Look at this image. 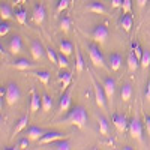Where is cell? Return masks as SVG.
Wrapping results in <instances>:
<instances>
[{
  "instance_id": "cell-1",
  "label": "cell",
  "mask_w": 150,
  "mask_h": 150,
  "mask_svg": "<svg viewBox=\"0 0 150 150\" xmlns=\"http://www.w3.org/2000/svg\"><path fill=\"white\" fill-rule=\"evenodd\" d=\"M87 119H89V116H87L86 108L83 105H75L68 112V116L63 117L62 122L69 123V125H75V126H78V128H84L86 123H87Z\"/></svg>"
},
{
  "instance_id": "cell-2",
  "label": "cell",
  "mask_w": 150,
  "mask_h": 150,
  "mask_svg": "<svg viewBox=\"0 0 150 150\" xmlns=\"http://www.w3.org/2000/svg\"><path fill=\"white\" fill-rule=\"evenodd\" d=\"M87 51H89V56H90V60L95 66H101V68H105V60H104V56H102V51L99 50V47L96 44H90L87 47Z\"/></svg>"
},
{
  "instance_id": "cell-3",
  "label": "cell",
  "mask_w": 150,
  "mask_h": 150,
  "mask_svg": "<svg viewBox=\"0 0 150 150\" xmlns=\"http://www.w3.org/2000/svg\"><path fill=\"white\" fill-rule=\"evenodd\" d=\"M92 84H93V92H95V99H96V105L99 108H105L107 105V95L102 86H99L98 81L95 80V77H92Z\"/></svg>"
},
{
  "instance_id": "cell-4",
  "label": "cell",
  "mask_w": 150,
  "mask_h": 150,
  "mask_svg": "<svg viewBox=\"0 0 150 150\" xmlns=\"http://www.w3.org/2000/svg\"><path fill=\"white\" fill-rule=\"evenodd\" d=\"M6 96H5V99H6V102L9 104V105H15L17 102H18V99L21 98V92H20V87H18V84H15V83H9L8 86H6Z\"/></svg>"
},
{
  "instance_id": "cell-5",
  "label": "cell",
  "mask_w": 150,
  "mask_h": 150,
  "mask_svg": "<svg viewBox=\"0 0 150 150\" xmlns=\"http://www.w3.org/2000/svg\"><path fill=\"white\" fill-rule=\"evenodd\" d=\"M129 134L132 138L137 140H141V135H143V123L140 120L138 116H134V119L129 123Z\"/></svg>"
},
{
  "instance_id": "cell-6",
  "label": "cell",
  "mask_w": 150,
  "mask_h": 150,
  "mask_svg": "<svg viewBox=\"0 0 150 150\" xmlns=\"http://www.w3.org/2000/svg\"><path fill=\"white\" fill-rule=\"evenodd\" d=\"M108 29L107 26H104V24H98V26H95L93 32H92V38L96 41V42H105L108 39Z\"/></svg>"
},
{
  "instance_id": "cell-7",
  "label": "cell",
  "mask_w": 150,
  "mask_h": 150,
  "mask_svg": "<svg viewBox=\"0 0 150 150\" xmlns=\"http://www.w3.org/2000/svg\"><path fill=\"white\" fill-rule=\"evenodd\" d=\"M30 51L35 60H42L47 54V48H44V45L39 41H33L30 45Z\"/></svg>"
},
{
  "instance_id": "cell-8",
  "label": "cell",
  "mask_w": 150,
  "mask_h": 150,
  "mask_svg": "<svg viewBox=\"0 0 150 150\" xmlns=\"http://www.w3.org/2000/svg\"><path fill=\"white\" fill-rule=\"evenodd\" d=\"M102 87H104V90H105L107 99H108V101H112L114 93H116V81L112 80L111 77H107V78L102 81Z\"/></svg>"
},
{
  "instance_id": "cell-9",
  "label": "cell",
  "mask_w": 150,
  "mask_h": 150,
  "mask_svg": "<svg viewBox=\"0 0 150 150\" xmlns=\"http://www.w3.org/2000/svg\"><path fill=\"white\" fill-rule=\"evenodd\" d=\"M112 123L114 126L120 131V132H125L126 129H129V123H128V119L122 116V114H114L112 116Z\"/></svg>"
},
{
  "instance_id": "cell-10",
  "label": "cell",
  "mask_w": 150,
  "mask_h": 150,
  "mask_svg": "<svg viewBox=\"0 0 150 150\" xmlns=\"http://www.w3.org/2000/svg\"><path fill=\"white\" fill-rule=\"evenodd\" d=\"M63 138H65V134H62V132H47L39 140V143L41 144H51L57 140H63Z\"/></svg>"
},
{
  "instance_id": "cell-11",
  "label": "cell",
  "mask_w": 150,
  "mask_h": 150,
  "mask_svg": "<svg viewBox=\"0 0 150 150\" xmlns=\"http://www.w3.org/2000/svg\"><path fill=\"white\" fill-rule=\"evenodd\" d=\"M45 15H47V12H45V8H44V5H36L35 8H33V14H32V17H33V21L36 23V24H42L44 23V20H45Z\"/></svg>"
},
{
  "instance_id": "cell-12",
  "label": "cell",
  "mask_w": 150,
  "mask_h": 150,
  "mask_svg": "<svg viewBox=\"0 0 150 150\" xmlns=\"http://www.w3.org/2000/svg\"><path fill=\"white\" fill-rule=\"evenodd\" d=\"M86 11L93 12V14H98V15H105L107 14V8L101 2H92V3H89L86 6Z\"/></svg>"
},
{
  "instance_id": "cell-13",
  "label": "cell",
  "mask_w": 150,
  "mask_h": 150,
  "mask_svg": "<svg viewBox=\"0 0 150 150\" xmlns=\"http://www.w3.org/2000/svg\"><path fill=\"white\" fill-rule=\"evenodd\" d=\"M71 101H72V92L68 90L66 93H63V95H62V98H60L59 110L60 111H68L71 108Z\"/></svg>"
},
{
  "instance_id": "cell-14",
  "label": "cell",
  "mask_w": 150,
  "mask_h": 150,
  "mask_svg": "<svg viewBox=\"0 0 150 150\" xmlns=\"http://www.w3.org/2000/svg\"><path fill=\"white\" fill-rule=\"evenodd\" d=\"M44 135H45V131L41 129V128H38V126H32V128H29V131H27V138H29L30 141L41 140Z\"/></svg>"
},
{
  "instance_id": "cell-15",
  "label": "cell",
  "mask_w": 150,
  "mask_h": 150,
  "mask_svg": "<svg viewBox=\"0 0 150 150\" xmlns=\"http://www.w3.org/2000/svg\"><path fill=\"white\" fill-rule=\"evenodd\" d=\"M9 51L12 54H18V53L23 51V41H21L20 36H14L11 39V42H9Z\"/></svg>"
},
{
  "instance_id": "cell-16",
  "label": "cell",
  "mask_w": 150,
  "mask_h": 150,
  "mask_svg": "<svg viewBox=\"0 0 150 150\" xmlns=\"http://www.w3.org/2000/svg\"><path fill=\"white\" fill-rule=\"evenodd\" d=\"M108 62H110V68L112 71H119L122 63H123V60H122V56L117 54V53H112L110 57H108Z\"/></svg>"
},
{
  "instance_id": "cell-17",
  "label": "cell",
  "mask_w": 150,
  "mask_h": 150,
  "mask_svg": "<svg viewBox=\"0 0 150 150\" xmlns=\"http://www.w3.org/2000/svg\"><path fill=\"white\" fill-rule=\"evenodd\" d=\"M12 66L20 71H29L33 68V63H30V60H27V59H18L12 63Z\"/></svg>"
},
{
  "instance_id": "cell-18",
  "label": "cell",
  "mask_w": 150,
  "mask_h": 150,
  "mask_svg": "<svg viewBox=\"0 0 150 150\" xmlns=\"http://www.w3.org/2000/svg\"><path fill=\"white\" fill-rule=\"evenodd\" d=\"M140 65H141V63H140V59L137 57V54H135L134 51H131L129 56H128V68H129V71L135 72L137 69H138Z\"/></svg>"
},
{
  "instance_id": "cell-19",
  "label": "cell",
  "mask_w": 150,
  "mask_h": 150,
  "mask_svg": "<svg viewBox=\"0 0 150 150\" xmlns=\"http://www.w3.org/2000/svg\"><path fill=\"white\" fill-rule=\"evenodd\" d=\"M12 15H14V12H12V8L6 3V2H3L2 5H0V17H2V20H11L12 18Z\"/></svg>"
},
{
  "instance_id": "cell-20",
  "label": "cell",
  "mask_w": 150,
  "mask_h": 150,
  "mask_svg": "<svg viewBox=\"0 0 150 150\" xmlns=\"http://www.w3.org/2000/svg\"><path fill=\"white\" fill-rule=\"evenodd\" d=\"M132 17L129 15V14H123V17L120 18V26L123 27V30L125 32H131V29H132Z\"/></svg>"
},
{
  "instance_id": "cell-21",
  "label": "cell",
  "mask_w": 150,
  "mask_h": 150,
  "mask_svg": "<svg viewBox=\"0 0 150 150\" xmlns=\"http://www.w3.org/2000/svg\"><path fill=\"white\" fill-rule=\"evenodd\" d=\"M120 96H122L123 101H129V99H131V96H132V86H131V83H125L122 86Z\"/></svg>"
},
{
  "instance_id": "cell-22",
  "label": "cell",
  "mask_w": 150,
  "mask_h": 150,
  "mask_svg": "<svg viewBox=\"0 0 150 150\" xmlns=\"http://www.w3.org/2000/svg\"><path fill=\"white\" fill-rule=\"evenodd\" d=\"M59 80H60L62 86H63V89H68L71 81H72V74L71 72H66V71H62L59 74Z\"/></svg>"
},
{
  "instance_id": "cell-23",
  "label": "cell",
  "mask_w": 150,
  "mask_h": 150,
  "mask_svg": "<svg viewBox=\"0 0 150 150\" xmlns=\"http://www.w3.org/2000/svg\"><path fill=\"white\" fill-rule=\"evenodd\" d=\"M53 144V149L54 150H71L72 149V144H71V141H68V140H57V141H54V143H51Z\"/></svg>"
},
{
  "instance_id": "cell-24",
  "label": "cell",
  "mask_w": 150,
  "mask_h": 150,
  "mask_svg": "<svg viewBox=\"0 0 150 150\" xmlns=\"http://www.w3.org/2000/svg\"><path fill=\"white\" fill-rule=\"evenodd\" d=\"M39 108H42V96L39 98L36 92H33L32 95V102H30V110L32 111H38Z\"/></svg>"
},
{
  "instance_id": "cell-25",
  "label": "cell",
  "mask_w": 150,
  "mask_h": 150,
  "mask_svg": "<svg viewBox=\"0 0 150 150\" xmlns=\"http://www.w3.org/2000/svg\"><path fill=\"white\" fill-rule=\"evenodd\" d=\"M59 47H60V53H63L65 56H71L72 54V51H74V45L69 42V41H60V44H59Z\"/></svg>"
},
{
  "instance_id": "cell-26",
  "label": "cell",
  "mask_w": 150,
  "mask_h": 150,
  "mask_svg": "<svg viewBox=\"0 0 150 150\" xmlns=\"http://www.w3.org/2000/svg\"><path fill=\"white\" fill-rule=\"evenodd\" d=\"M77 51V60H75V69H77L78 74H81L84 71V66H86V62H84V57L81 54L80 50H75Z\"/></svg>"
},
{
  "instance_id": "cell-27",
  "label": "cell",
  "mask_w": 150,
  "mask_h": 150,
  "mask_svg": "<svg viewBox=\"0 0 150 150\" xmlns=\"http://www.w3.org/2000/svg\"><path fill=\"white\" fill-rule=\"evenodd\" d=\"M98 123H99V132H101V135H108V132H110L108 120L104 116H101V117L98 119Z\"/></svg>"
},
{
  "instance_id": "cell-28",
  "label": "cell",
  "mask_w": 150,
  "mask_h": 150,
  "mask_svg": "<svg viewBox=\"0 0 150 150\" xmlns=\"http://www.w3.org/2000/svg\"><path fill=\"white\" fill-rule=\"evenodd\" d=\"M33 75H35V77L39 80L42 84H48L50 78H51V74H50L48 71H38V72H35Z\"/></svg>"
},
{
  "instance_id": "cell-29",
  "label": "cell",
  "mask_w": 150,
  "mask_h": 150,
  "mask_svg": "<svg viewBox=\"0 0 150 150\" xmlns=\"http://www.w3.org/2000/svg\"><path fill=\"white\" fill-rule=\"evenodd\" d=\"M51 108H53V99L50 98L47 93H44V95H42V110H44L45 112H48Z\"/></svg>"
},
{
  "instance_id": "cell-30",
  "label": "cell",
  "mask_w": 150,
  "mask_h": 150,
  "mask_svg": "<svg viewBox=\"0 0 150 150\" xmlns=\"http://www.w3.org/2000/svg\"><path fill=\"white\" fill-rule=\"evenodd\" d=\"M15 18H17V21H18L20 24H26V23H27V11L23 9V8H20V9L15 12Z\"/></svg>"
},
{
  "instance_id": "cell-31",
  "label": "cell",
  "mask_w": 150,
  "mask_h": 150,
  "mask_svg": "<svg viewBox=\"0 0 150 150\" xmlns=\"http://www.w3.org/2000/svg\"><path fill=\"white\" fill-rule=\"evenodd\" d=\"M27 123H29V116H23L20 120H18V123H17V126H15V131H14V134H20L24 128L27 126Z\"/></svg>"
},
{
  "instance_id": "cell-32",
  "label": "cell",
  "mask_w": 150,
  "mask_h": 150,
  "mask_svg": "<svg viewBox=\"0 0 150 150\" xmlns=\"http://www.w3.org/2000/svg\"><path fill=\"white\" fill-rule=\"evenodd\" d=\"M57 66L62 68V69H65L69 66V60H68V56H65L63 53H60L57 54Z\"/></svg>"
},
{
  "instance_id": "cell-33",
  "label": "cell",
  "mask_w": 150,
  "mask_h": 150,
  "mask_svg": "<svg viewBox=\"0 0 150 150\" xmlns=\"http://www.w3.org/2000/svg\"><path fill=\"white\" fill-rule=\"evenodd\" d=\"M140 63H141V66H143L144 69H147V68L150 66V51L144 50L143 56H141V59H140Z\"/></svg>"
},
{
  "instance_id": "cell-34",
  "label": "cell",
  "mask_w": 150,
  "mask_h": 150,
  "mask_svg": "<svg viewBox=\"0 0 150 150\" xmlns=\"http://www.w3.org/2000/svg\"><path fill=\"white\" fill-rule=\"evenodd\" d=\"M71 26H72V21L69 17H63L60 20V29L63 32H69L71 30Z\"/></svg>"
},
{
  "instance_id": "cell-35",
  "label": "cell",
  "mask_w": 150,
  "mask_h": 150,
  "mask_svg": "<svg viewBox=\"0 0 150 150\" xmlns=\"http://www.w3.org/2000/svg\"><path fill=\"white\" fill-rule=\"evenodd\" d=\"M11 30V24L6 21V20H2V23H0V36H6Z\"/></svg>"
},
{
  "instance_id": "cell-36",
  "label": "cell",
  "mask_w": 150,
  "mask_h": 150,
  "mask_svg": "<svg viewBox=\"0 0 150 150\" xmlns=\"http://www.w3.org/2000/svg\"><path fill=\"white\" fill-rule=\"evenodd\" d=\"M71 5V0H59V3H57V11L59 12H63L65 9H68Z\"/></svg>"
},
{
  "instance_id": "cell-37",
  "label": "cell",
  "mask_w": 150,
  "mask_h": 150,
  "mask_svg": "<svg viewBox=\"0 0 150 150\" xmlns=\"http://www.w3.org/2000/svg\"><path fill=\"white\" fill-rule=\"evenodd\" d=\"M47 56H48V59H50L51 63H56L57 65V54H56V51H54L53 48H47Z\"/></svg>"
},
{
  "instance_id": "cell-38",
  "label": "cell",
  "mask_w": 150,
  "mask_h": 150,
  "mask_svg": "<svg viewBox=\"0 0 150 150\" xmlns=\"http://www.w3.org/2000/svg\"><path fill=\"white\" fill-rule=\"evenodd\" d=\"M122 9H123V14H129L132 9V0H123Z\"/></svg>"
},
{
  "instance_id": "cell-39",
  "label": "cell",
  "mask_w": 150,
  "mask_h": 150,
  "mask_svg": "<svg viewBox=\"0 0 150 150\" xmlns=\"http://www.w3.org/2000/svg\"><path fill=\"white\" fill-rule=\"evenodd\" d=\"M132 51L137 54V57H138V59H141L144 50H141V47H140V44H138V42H134V44H132Z\"/></svg>"
},
{
  "instance_id": "cell-40",
  "label": "cell",
  "mask_w": 150,
  "mask_h": 150,
  "mask_svg": "<svg viewBox=\"0 0 150 150\" xmlns=\"http://www.w3.org/2000/svg\"><path fill=\"white\" fill-rule=\"evenodd\" d=\"M29 141H30L29 138H21L18 146H17V149H27L29 147Z\"/></svg>"
},
{
  "instance_id": "cell-41",
  "label": "cell",
  "mask_w": 150,
  "mask_h": 150,
  "mask_svg": "<svg viewBox=\"0 0 150 150\" xmlns=\"http://www.w3.org/2000/svg\"><path fill=\"white\" fill-rule=\"evenodd\" d=\"M123 0H111V8H122Z\"/></svg>"
},
{
  "instance_id": "cell-42",
  "label": "cell",
  "mask_w": 150,
  "mask_h": 150,
  "mask_svg": "<svg viewBox=\"0 0 150 150\" xmlns=\"http://www.w3.org/2000/svg\"><path fill=\"white\" fill-rule=\"evenodd\" d=\"M146 99H147V101H150V80H149V83L146 86Z\"/></svg>"
},
{
  "instance_id": "cell-43",
  "label": "cell",
  "mask_w": 150,
  "mask_h": 150,
  "mask_svg": "<svg viewBox=\"0 0 150 150\" xmlns=\"http://www.w3.org/2000/svg\"><path fill=\"white\" fill-rule=\"evenodd\" d=\"M146 128H147V134L150 135V116L146 117Z\"/></svg>"
},
{
  "instance_id": "cell-44",
  "label": "cell",
  "mask_w": 150,
  "mask_h": 150,
  "mask_svg": "<svg viewBox=\"0 0 150 150\" xmlns=\"http://www.w3.org/2000/svg\"><path fill=\"white\" fill-rule=\"evenodd\" d=\"M137 3H138V6H140V8H144V6H146V3H147V0H137Z\"/></svg>"
},
{
  "instance_id": "cell-45",
  "label": "cell",
  "mask_w": 150,
  "mask_h": 150,
  "mask_svg": "<svg viewBox=\"0 0 150 150\" xmlns=\"http://www.w3.org/2000/svg\"><path fill=\"white\" fill-rule=\"evenodd\" d=\"M6 87H2V89H0V96H2V99H3V96H6Z\"/></svg>"
},
{
  "instance_id": "cell-46",
  "label": "cell",
  "mask_w": 150,
  "mask_h": 150,
  "mask_svg": "<svg viewBox=\"0 0 150 150\" xmlns=\"http://www.w3.org/2000/svg\"><path fill=\"white\" fill-rule=\"evenodd\" d=\"M26 2H27V0H18V3H20V5H23V3H26Z\"/></svg>"
}]
</instances>
